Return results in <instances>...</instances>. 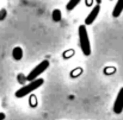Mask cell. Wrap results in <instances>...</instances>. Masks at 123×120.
<instances>
[{
  "mask_svg": "<svg viewBox=\"0 0 123 120\" xmlns=\"http://www.w3.org/2000/svg\"><path fill=\"white\" fill-rule=\"evenodd\" d=\"M43 79L41 77H38V79H36V80L34 81H30V83L29 84H25V86H23L20 89H18L17 92H16V96L17 98H24V96H26V95H29L31 92H34L35 89H37V88H40L42 84H43Z\"/></svg>",
  "mask_w": 123,
  "mask_h": 120,
  "instance_id": "2",
  "label": "cell"
},
{
  "mask_svg": "<svg viewBox=\"0 0 123 120\" xmlns=\"http://www.w3.org/2000/svg\"><path fill=\"white\" fill-rule=\"evenodd\" d=\"M78 36H79V43L80 48L82 50V54L85 56H90L91 54V45H90V39H88V33L87 29L85 25H80L78 29Z\"/></svg>",
  "mask_w": 123,
  "mask_h": 120,
  "instance_id": "1",
  "label": "cell"
},
{
  "mask_svg": "<svg viewBox=\"0 0 123 120\" xmlns=\"http://www.w3.org/2000/svg\"><path fill=\"white\" fill-rule=\"evenodd\" d=\"M12 56H13V58L16 61L22 60V57H23V50H22V48L20 46H16L13 49V51H12Z\"/></svg>",
  "mask_w": 123,
  "mask_h": 120,
  "instance_id": "7",
  "label": "cell"
},
{
  "mask_svg": "<svg viewBox=\"0 0 123 120\" xmlns=\"http://www.w3.org/2000/svg\"><path fill=\"white\" fill-rule=\"evenodd\" d=\"M99 11H100V6H99V4H97V5L92 8V11L90 12V14L86 17V19H85V24H86V25L92 24V23L97 19V16L99 14Z\"/></svg>",
  "mask_w": 123,
  "mask_h": 120,
  "instance_id": "5",
  "label": "cell"
},
{
  "mask_svg": "<svg viewBox=\"0 0 123 120\" xmlns=\"http://www.w3.org/2000/svg\"><path fill=\"white\" fill-rule=\"evenodd\" d=\"M53 19H54V22H60L61 20V12H60V10H54L53 11Z\"/></svg>",
  "mask_w": 123,
  "mask_h": 120,
  "instance_id": "9",
  "label": "cell"
},
{
  "mask_svg": "<svg viewBox=\"0 0 123 120\" xmlns=\"http://www.w3.org/2000/svg\"><path fill=\"white\" fill-rule=\"evenodd\" d=\"M5 119V114L4 113H0V120H4Z\"/></svg>",
  "mask_w": 123,
  "mask_h": 120,
  "instance_id": "10",
  "label": "cell"
},
{
  "mask_svg": "<svg viewBox=\"0 0 123 120\" xmlns=\"http://www.w3.org/2000/svg\"><path fill=\"white\" fill-rule=\"evenodd\" d=\"M48 67H49V61H48V60L42 61L38 65H36V67L29 73V75L26 76V80L34 81V80H36V79H38L42 73H44V71L48 69Z\"/></svg>",
  "mask_w": 123,
  "mask_h": 120,
  "instance_id": "3",
  "label": "cell"
},
{
  "mask_svg": "<svg viewBox=\"0 0 123 120\" xmlns=\"http://www.w3.org/2000/svg\"><path fill=\"white\" fill-rule=\"evenodd\" d=\"M80 1H81V0H69L68 4H67V6H66V8H67L68 11H72V10H74V7H77V6L79 5Z\"/></svg>",
  "mask_w": 123,
  "mask_h": 120,
  "instance_id": "8",
  "label": "cell"
},
{
  "mask_svg": "<svg viewBox=\"0 0 123 120\" xmlns=\"http://www.w3.org/2000/svg\"><path fill=\"white\" fill-rule=\"evenodd\" d=\"M96 1H97V4H100L102 2V0H96Z\"/></svg>",
  "mask_w": 123,
  "mask_h": 120,
  "instance_id": "11",
  "label": "cell"
},
{
  "mask_svg": "<svg viewBox=\"0 0 123 120\" xmlns=\"http://www.w3.org/2000/svg\"><path fill=\"white\" fill-rule=\"evenodd\" d=\"M123 11V0H117L116 2V6L114 7V11H112V17L117 18Z\"/></svg>",
  "mask_w": 123,
  "mask_h": 120,
  "instance_id": "6",
  "label": "cell"
},
{
  "mask_svg": "<svg viewBox=\"0 0 123 120\" xmlns=\"http://www.w3.org/2000/svg\"><path fill=\"white\" fill-rule=\"evenodd\" d=\"M114 112L116 114H121L123 112V87L120 89L118 94H117V98L115 100V104H114Z\"/></svg>",
  "mask_w": 123,
  "mask_h": 120,
  "instance_id": "4",
  "label": "cell"
}]
</instances>
